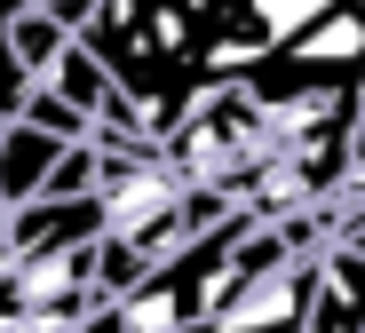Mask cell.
Returning <instances> with one entry per match:
<instances>
[{"instance_id": "2", "label": "cell", "mask_w": 365, "mask_h": 333, "mask_svg": "<svg viewBox=\"0 0 365 333\" xmlns=\"http://www.w3.org/2000/svg\"><path fill=\"white\" fill-rule=\"evenodd\" d=\"M247 9H255V24H262L270 48H294L302 32H318V24L341 9V0H247Z\"/></svg>"}, {"instance_id": "1", "label": "cell", "mask_w": 365, "mask_h": 333, "mask_svg": "<svg viewBox=\"0 0 365 333\" xmlns=\"http://www.w3.org/2000/svg\"><path fill=\"white\" fill-rule=\"evenodd\" d=\"M64 135H48L32 119H0V207H32L48 190V175L64 167Z\"/></svg>"}, {"instance_id": "3", "label": "cell", "mask_w": 365, "mask_h": 333, "mask_svg": "<svg viewBox=\"0 0 365 333\" xmlns=\"http://www.w3.org/2000/svg\"><path fill=\"white\" fill-rule=\"evenodd\" d=\"M357 159H365V111H357Z\"/></svg>"}]
</instances>
